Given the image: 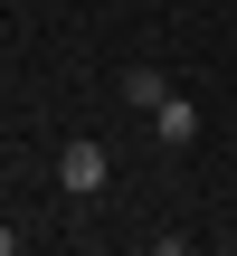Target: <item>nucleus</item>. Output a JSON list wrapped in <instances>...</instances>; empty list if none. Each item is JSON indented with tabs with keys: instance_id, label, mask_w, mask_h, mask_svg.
I'll list each match as a JSON object with an SVG mask.
<instances>
[{
	"instance_id": "1",
	"label": "nucleus",
	"mask_w": 237,
	"mask_h": 256,
	"mask_svg": "<svg viewBox=\"0 0 237 256\" xmlns=\"http://www.w3.org/2000/svg\"><path fill=\"white\" fill-rule=\"evenodd\" d=\"M57 180H66L76 200H95V190L114 180V162H104V142H66V152H57Z\"/></svg>"
},
{
	"instance_id": "2",
	"label": "nucleus",
	"mask_w": 237,
	"mask_h": 256,
	"mask_svg": "<svg viewBox=\"0 0 237 256\" xmlns=\"http://www.w3.org/2000/svg\"><path fill=\"white\" fill-rule=\"evenodd\" d=\"M152 133H162L171 152H190V142H200V104H190V95H162V114H152Z\"/></svg>"
},
{
	"instance_id": "3",
	"label": "nucleus",
	"mask_w": 237,
	"mask_h": 256,
	"mask_svg": "<svg viewBox=\"0 0 237 256\" xmlns=\"http://www.w3.org/2000/svg\"><path fill=\"white\" fill-rule=\"evenodd\" d=\"M162 95H171V86H162L152 66H124V104H133V114H162Z\"/></svg>"
}]
</instances>
